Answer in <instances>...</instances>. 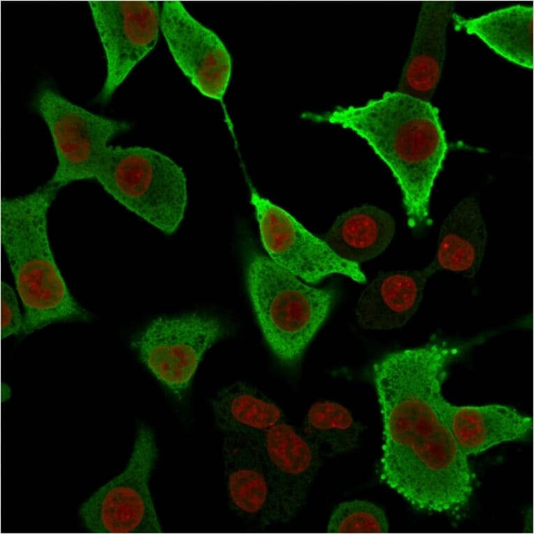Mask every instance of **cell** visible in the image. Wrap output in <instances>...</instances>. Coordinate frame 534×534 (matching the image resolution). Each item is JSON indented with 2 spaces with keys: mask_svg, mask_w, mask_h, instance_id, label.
<instances>
[{
  "mask_svg": "<svg viewBox=\"0 0 534 534\" xmlns=\"http://www.w3.org/2000/svg\"><path fill=\"white\" fill-rule=\"evenodd\" d=\"M222 456L227 496L231 508L245 519L265 517L270 488L257 443V437L224 435Z\"/></svg>",
  "mask_w": 534,
  "mask_h": 534,
  "instance_id": "obj_16",
  "label": "cell"
},
{
  "mask_svg": "<svg viewBox=\"0 0 534 534\" xmlns=\"http://www.w3.org/2000/svg\"><path fill=\"white\" fill-rule=\"evenodd\" d=\"M438 411L458 447L466 456L500 443L524 439L532 419L506 405L456 406L442 395Z\"/></svg>",
  "mask_w": 534,
  "mask_h": 534,
  "instance_id": "obj_13",
  "label": "cell"
},
{
  "mask_svg": "<svg viewBox=\"0 0 534 534\" xmlns=\"http://www.w3.org/2000/svg\"><path fill=\"white\" fill-rule=\"evenodd\" d=\"M306 426L319 448L329 454L354 449L361 430L347 407L330 400L317 401L310 407Z\"/></svg>",
  "mask_w": 534,
  "mask_h": 534,
  "instance_id": "obj_21",
  "label": "cell"
},
{
  "mask_svg": "<svg viewBox=\"0 0 534 534\" xmlns=\"http://www.w3.org/2000/svg\"><path fill=\"white\" fill-rule=\"evenodd\" d=\"M486 240L479 203L473 196L466 197L444 220L431 264L436 270H447L471 278L479 270Z\"/></svg>",
  "mask_w": 534,
  "mask_h": 534,
  "instance_id": "obj_17",
  "label": "cell"
},
{
  "mask_svg": "<svg viewBox=\"0 0 534 534\" xmlns=\"http://www.w3.org/2000/svg\"><path fill=\"white\" fill-rule=\"evenodd\" d=\"M395 231V221L388 212L375 206L363 205L340 215L323 240L338 257L358 264L384 251Z\"/></svg>",
  "mask_w": 534,
  "mask_h": 534,
  "instance_id": "obj_19",
  "label": "cell"
},
{
  "mask_svg": "<svg viewBox=\"0 0 534 534\" xmlns=\"http://www.w3.org/2000/svg\"><path fill=\"white\" fill-rule=\"evenodd\" d=\"M157 452L153 433L141 426L125 469L94 492L80 508L83 523L89 531L161 532L148 489Z\"/></svg>",
  "mask_w": 534,
  "mask_h": 534,
  "instance_id": "obj_6",
  "label": "cell"
},
{
  "mask_svg": "<svg viewBox=\"0 0 534 534\" xmlns=\"http://www.w3.org/2000/svg\"><path fill=\"white\" fill-rule=\"evenodd\" d=\"M117 201L165 235L179 227L187 202L181 167L150 148L109 145L95 176Z\"/></svg>",
  "mask_w": 534,
  "mask_h": 534,
  "instance_id": "obj_5",
  "label": "cell"
},
{
  "mask_svg": "<svg viewBox=\"0 0 534 534\" xmlns=\"http://www.w3.org/2000/svg\"><path fill=\"white\" fill-rule=\"evenodd\" d=\"M58 190L48 182L1 203V241L25 308L24 334L87 315L70 294L50 247L47 212Z\"/></svg>",
  "mask_w": 534,
  "mask_h": 534,
  "instance_id": "obj_3",
  "label": "cell"
},
{
  "mask_svg": "<svg viewBox=\"0 0 534 534\" xmlns=\"http://www.w3.org/2000/svg\"><path fill=\"white\" fill-rule=\"evenodd\" d=\"M257 443L270 488L262 523L286 521L305 498L317 469V450L282 421L259 435Z\"/></svg>",
  "mask_w": 534,
  "mask_h": 534,
  "instance_id": "obj_12",
  "label": "cell"
},
{
  "mask_svg": "<svg viewBox=\"0 0 534 534\" xmlns=\"http://www.w3.org/2000/svg\"><path fill=\"white\" fill-rule=\"evenodd\" d=\"M103 45L107 74L101 99L108 100L155 46L161 10L157 1H89Z\"/></svg>",
  "mask_w": 534,
  "mask_h": 534,
  "instance_id": "obj_10",
  "label": "cell"
},
{
  "mask_svg": "<svg viewBox=\"0 0 534 534\" xmlns=\"http://www.w3.org/2000/svg\"><path fill=\"white\" fill-rule=\"evenodd\" d=\"M454 5L424 1L408 59L396 92L430 102L439 82L446 52V31Z\"/></svg>",
  "mask_w": 534,
  "mask_h": 534,
  "instance_id": "obj_14",
  "label": "cell"
},
{
  "mask_svg": "<svg viewBox=\"0 0 534 534\" xmlns=\"http://www.w3.org/2000/svg\"><path fill=\"white\" fill-rule=\"evenodd\" d=\"M436 271L431 264L420 270L380 274L359 298L356 308L358 323L373 330L404 326L417 312L426 283Z\"/></svg>",
  "mask_w": 534,
  "mask_h": 534,
  "instance_id": "obj_15",
  "label": "cell"
},
{
  "mask_svg": "<svg viewBox=\"0 0 534 534\" xmlns=\"http://www.w3.org/2000/svg\"><path fill=\"white\" fill-rule=\"evenodd\" d=\"M22 319L16 296L6 283L1 287V333L5 338L17 334L22 328Z\"/></svg>",
  "mask_w": 534,
  "mask_h": 534,
  "instance_id": "obj_23",
  "label": "cell"
},
{
  "mask_svg": "<svg viewBox=\"0 0 534 534\" xmlns=\"http://www.w3.org/2000/svg\"><path fill=\"white\" fill-rule=\"evenodd\" d=\"M250 188L261 241L275 264L308 283L318 282L333 274L366 282L359 264L338 257L323 239L308 231L286 210L261 196L251 185Z\"/></svg>",
  "mask_w": 534,
  "mask_h": 534,
  "instance_id": "obj_8",
  "label": "cell"
},
{
  "mask_svg": "<svg viewBox=\"0 0 534 534\" xmlns=\"http://www.w3.org/2000/svg\"><path fill=\"white\" fill-rule=\"evenodd\" d=\"M222 333L221 323L205 315L159 318L140 334L134 346L153 374L181 395L203 354Z\"/></svg>",
  "mask_w": 534,
  "mask_h": 534,
  "instance_id": "obj_9",
  "label": "cell"
},
{
  "mask_svg": "<svg viewBox=\"0 0 534 534\" xmlns=\"http://www.w3.org/2000/svg\"><path fill=\"white\" fill-rule=\"evenodd\" d=\"M301 117L340 125L363 138L396 178L409 226L428 222L432 189L447 151L437 108L396 91L386 92L361 106L307 112Z\"/></svg>",
  "mask_w": 534,
  "mask_h": 534,
  "instance_id": "obj_2",
  "label": "cell"
},
{
  "mask_svg": "<svg viewBox=\"0 0 534 534\" xmlns=\"http://www.w3.org/2000/svg\"><path fill=\"white\" fill-rule=\"evenodd\" d=\"M247 284L264 338L277 357L297 363L327 319L333 293L303 283L270 258L252 253Z\"/></svg>",
  "mask_w": 534,
  "mask_h": 534,
  "instance_id": "obj_4",
  "label": "cell"
},
{
  "mask_svg": "<svg viewBox=\"0 0 534 534\" xmlns=\"http://www.w3.org/2000/svg\"><path fill=\"white\" fill-rule=\"evenodd\" d=\"M160 27L176 64L204 96L222 101L231 59L218 36L196 20L179 1H165Z\"/></svg>",
  "mask_w": 534,
  "mask_h": 534,
  "instance_id": "obj_11",
  "label": "cell"
},
{
  "mask_svg": "<svg viewBox=\"0 0 534 534\" xmlns=\"http://www.w3.org/2000/svg\"><path fill=\"white\" fill-rule=\"evenodd\" d=\"M461 346L434 338L389 353L373 367L384 444L380 478L413 507L456 513L469 503L473 473L437 408Z\"/></svg>",
  "mask_w": 534,
  "mask_h": 534,
  "instance_id": "obj_1",
  "label": "cell"
},
{
  "mask_svg": "<svg viewBox=\"0 0 534 534\" xmlns=\"http://www.w3.org/2000/svg\"><path fill=\"white\" fill-rule=\"evenodd\" d=\"M329 533H381L389 531L384 511L371 502L354 500L340 503L328 523Z\"/></svg>",
  "mask_w": 534,
  "mask_h": 534,
  "instance_id": "obj_22",
  "label": "cell"
},
{
  "mask_svg": "<svg viewBox=\"0 0 534 534\" xmlns=\"http://www.w3.org/2000/svg\"><path fill=\"white\" fill-rule=\"evenodd\" d=\"M456 29L474 34L491 49L521 66L533 68V8L515 5L476 18L453 13Z\"/></svg>",
  "mask_w": 534,
  "mask_h": 534,
  "instance_id": "obj_18",
  "label": "cell"
},
{
  "mask_svg": "<svg viewBox=\"0 0 534 534\" xmlns=\"http://www.w3.org/2000/svg\"><path fill=\"white\" fill-rule=\"evenodd\" d=\"M36 108L49 128L58 159L48 182L59 189L95 179L108 143L129 128L127 123L95 115L50 88L40 89Z\"/></svg>",
  "mask_w": 534,
  "mask_h": 534,
  "instance_id": "obj_7",
  "label": "cell"
},
{
  "mask_svg": "<svg viewBox=\"0 0 534 534\" xmlns=\"http://www.w3.org/2000/svg\"><path fill=\"white\" fill-rule=\"evenodd\" d=\"M217 427L224 435L257 437L281 421L280 407L255 389L235 383L212 402Z\"/></svg>",
  "mask_w": 534,
  "mask_h": 534,
  "instance_id": "obj_20",
  "label": "cell"
}]
</instances>
